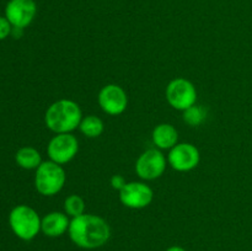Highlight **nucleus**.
I'll return each instance as SVG.
<instances>
[{"label": "nucleus", "mask_w": 252, "mask_h": 251, "mask_svg": "<svg viewBox=\"0 0 252 251\" xmlns=\"http://www.w3.org/2000/svg\"><path fill=\"white\" fill-rule=\"evenodd\" d=\"M68 234L78 248L94 250L107 244L111 238V228L101 217L84 213L71 218Z\"/></svg>", "instance_id": "f257e3e1"}, {"label": "nucleus", "mask_w": 252, "mask_h": 251, "mask_svg": "<svg viewBox=\"0 0 252 251\" xmlns=\"http://www.w3.org/2000/svg\"><path fill=\"white\" fill-rule=\"evenodd\" d=\"M81 120L83 113L80 106L75 101L68 98H62L52 103L44 115L47 128L57 134L71 133L74 129L79 128Z\"/></svg>", "instance_id": "f03ea898"}, {"label": "nucleus", "mask_w": 252, "mask_h": 251, "mask_svg": "<svg viewBox=\"0 0 252 251\" xmlns=\"http://www.w3.org/2000/svg\"><path fill=\"white\" fill-rule=\"evenodd\" d=\"M9 224L17 238L30 241L36 238L41 231L42 219L33 208L20 204L10 212Z\"/></svg>", "instance_id": "7ed1b4c3"}, {"label": "nucleus", "mask_w": 252, "mask_h": 251, "mask_svg": "<svg viewBox=\"0 0 252 251\" xmlns=\"http://www.w3.org/2000/svg\"><path fill=\"white\" fill-rule=\"evenodd\" d=\"M66 175L62 165L52 161H42L36 169L34 187L43 196H54L65 185Z\"/></svg>", "instance_id": "20e7f679"}, {"label": "nucleus", "mask_w": 252, "mask_h": 251, "mask_svg": "<svg viewBox=\"0 0 252 251\" xmlns=\"http://www.w3.org/2000/svg\"><path fill=\"white\" fill-rule=\"evenodd\" d=\"M166 100L175 110L185 111L196 103L197 90L187 79L176 78L167 84Z\"/></svg>", "instance_id": "39448f33"}, {"label": "nucleus", "mask_w": 252, "mask_h": 251, "mask_svg": "<svg viewBox=\"0 0 252 251\" xmlns=\"http://www.w3.org/2000/svg\"><path fill=\"white\" fill-rule=\"evenodd\" d=\"M79 152V142L71 133H61L49 140L47 153L52 161L59 165L66 164L75 157Z\"/></svg>", "instance_id": "423d86ee"}, {"label": "nucleus", "mask_w": 252, "mask_h": 251, "mask_svg": "<svg viewBox=\"0 0 252 251\" xmlns=\"http://www.w3.org/2000/svg\"><path fill=\"white\" fill-rule=\"evenodd\" d=\"M167 159L158 148L145 150L135 162V172L143 180H155L164 174Z\"/></svg>", "instance_id": "0eeeda50"}, {"label": "nucleus", "mask_w": 252, "mask_h": 251, "mask_svg": "<svg viewBox=\"0 0 252 251\" xmlns=\"http://www.w3.org/2000/svg\"><path fill=\"white\" fill-rule=\"evenodd\" d=\"M201 155L196 145L191 143H177L167 154V162L179 172L191 171L199 164Z\"/></svg>", "instance_id": "6e6552de"}, {"label": "nucleus", "mask_w": 252, "mask_h": 251, "mask_svg": "<svg viewBox=\"0 0 252 251\" xmlns=\"http://www.w3.org/2000/svg\"><path fill=\"white\" fill-rule=\"evenodd\" d=\"M154 197V192L144 182H127L120 191V201L130 209H142L149 206Z\"/></svg>", "instance_id": "1a4fd4ad"}, {"label": "nucleus", "mask_w": 252, "mask_h": 251, "mask_svg": "<svg viewBox=\"0 0 252 251\" xmlns=\"http://www.w3.org/2000/svg\"><path fill=\"white\" fill-rule=\"evenodd\" d=\"M97 101L103 112L111 116L122 115L128 106V96L126 91L116 84H107L100 90Z\"/></svg>", "instance_id": "9d476101"}, {"label": "nucleus", "mask_w": 252, "mask_h": 251, "mask_svg": "<svg viewBox=\"0 0 252 251\" xmlns=\"http://www.w3.org/2000/svg\"><path fill=\"white\" fill-rule=\"evenodd\" d=\"M37 14L34 0H10L5 7V17L12 27L25 29L33 21Z\"/></svg>", "instance_id": "9b49d317"}, {"label": "nucleus", "mask_w": 252, "mask_h": 251, "mask_svg": "<svg viewBox=\"0 0 252 251\" xmlns=\"http://www.w3.org/2000/svg\"><path fill=\"white\" fill-rule=\"evenodd\" d=\"M68 216L62 212H51L42 218L41 231L49 238H58L65 234L69 229Z\"/></svg>", "instance_id": "f8f14e48"}, {"label": "nucleus", "mask_w": 252, "mask_h": 251, "mask_svg": "<svg viewBox=\"0 0 252 251\" xmlns=\"http://www.w3.org/2000/svg\"><path fill=\"white\" fill-rule=\"evenodd\" d=\"M153 143L157 145L158 149H171L177 144L179 133L174 126L169 123H160L153 129Z\"/></svg>", "instance_id": "ddd939ff"}, {"label": "nucleus", "mask_w": 252, "mask_h": 251, "mask_svg": "<svg viewBox=\"0 0 252 251\" xmlns=\"http://www.w3.org/2000/svg\"><path fill=\"white\" fill-rule=\"evenodd\" d=\"M15 160L20 167L26 170L37 169L42 164L41 154L38 150L32 147L20 148L15 155Z\"/></svg>", "instance_id": "4468645a"}, {"label": "nucleus", "mask_w": 252, "mask_h": 251, "mask_svg": "<svg viewBox=\"0 0 252 251\" xmlns=\"http://www.w3.org/2000/svg\"><path fill=\"white\" fill-rule=\"evenodd\" d=\"M79 129L83 133L85 137L88 138H97L100 137L103 133L105 129V126L101 118H98L97 116H86L81 120L80 125H79Z\"/></svg>", "instance_id": "2eb2a0df"}, {"label": "nucleus", "mask_w": 252, "mask_h": 251, "mask_svg": "<svg viewBox=\"0 0 252 251\" xmlns=\"http://www.w3.org/2000/svg\"><path fill=\"white\" fill-rule=\"evenodd\" d=\"M207 118V110L201 105L191 106L184 111V121L191 127H197L202 125Z\"/></svg>", "instance_id": "dca6fc26"}, {"label": "nucleus", "mask_w": 252, "mask_h": 251, "mask_svg": "<svg viewBox=\"0 0 252 251\" xmlns=\"http://www.w3.org/2000/svg\"><path fill=\"white\" fill-rule=\"evenodd\" d=\"M64 212L71 218L81 216L85 213V202L78 194H70L64 201Z\"/></svg>", "instance_id": "f3484780"}, {"label": "nucleus", "mask_w": 252, "mask_h": 251, "mask_svg": "<svg viewBox=\"0 0 252 251\" xmlns=\"http://www.w3.org/2000/svg\"><path fill=\"white\" fill-rule=\"evenodd\" d=\"M12 26L9 21H7L6 17L0 16V41L6 38L9 34H11Z\"/></svg>", "instance_id": "a211bd4d"}, {"label": "nucleus", "mask_w": 252, "mask_h": 251, "mask_svg": "<svg viewBox=\"0 0 252 251\" xmlns=\"http://www.w3.org/2000/svg\"><path fill=\"white\" fill-rule=\"evenodd\" d=\"M126 184H127V181H126V179L122 175H113V176L111 177V186H112V188L116 189V191L120 192L121 189L126 186Z\"/></svg>", "instance_id": "6ab92c4d"}, {"label": "nucleus", "mask_w": 252, "mask_h": 251, "mask_svg": "<svg viewBox=\"0 0 252 251\" xmlns=\"http://www.w3.org/2000/svg\"><path fill=\"white\" fill-rule=\"evenodd\" d=\"M22 31L24 29H19V27H12L11 34L15 37V38H20L22 36Z\"/></svg>", "instance_id": "aec40b11"}, {"label": "nucleus", "mask_w": 252, "mask_h": 251, "mask_svg": "<svg viewBox=\"0 0 252 251\" xmlns=\"http://www.w3.org/2000/svg\"><path fill=\"white\" fill-rule=\"evenodd\" d=\"M166 251H186V250H185V249L182 248V246L175 245V246H170V248L167 249Z\"/></svg>", "instance_id": "412c9836"}]
</instances>
